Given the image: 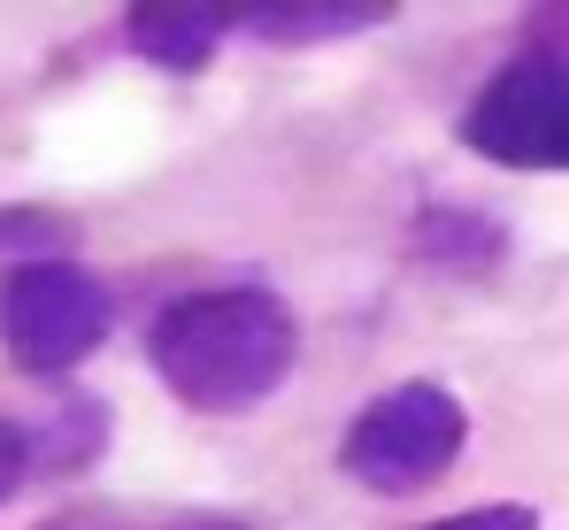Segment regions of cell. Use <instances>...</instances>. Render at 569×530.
<instances>
[{
	"label": "cell",
	"mask_w": 569,
	"mask_h": 530,
	"mask_svg": "<svg viewBox=\"0 0 569 530\" xmlns=\"http://www.w3.org/2000/svg\"><path fill=\"white\" fill-rule=\"evenodd\" d=\"M0 247H8V262H16V247H62V223H47V208H16V216H0Z\"/></svg>",
	"instance_id": "8fae6325"
},
{
	"label": "cell",
	"mask_w": 569,
	"mask_h": 530,
	"mask_svg": "<svg viewBox=\"0 0 569 530\" xmlns=\"http://www.w3.org/2000/svg\"><path fill=\"white\" fill-rule=\"evenodd\" d=\"M416 530H539V508L492 500V508H462V516H439V523H416Z\"/></svg>",
	"instance_id": "9c48e42d"
},
{
	"label": "cell",
	"mask_w": 569,
	"mask_h": 530,
	"mask_svg": "<svg viewBox=\"0 0 569 530\" xmlns=\"http://www.w3.org/2000/svg\"><path fill=\"white\" fill-rule=\"evenodd\" d=\"M462 446H470L462 400H455L439 377H408V384L378 392V400L347 423L339 469H347L362 492H378V500H416V492H431V484L462 461Z\"/></svg>",
	"instance_id": "3957f363"
},
{
	"label": "cell",
	"mask_w": 569,
	"mask_h": 530,
	"mask_svg": "<svg viewBox=\"0 0 569 530\" xmlns=\"http://www.w3.org/2000/svg\"><path fill=\"white\" fill-rule=\"evenodd\" d=\"M186 530H239V523H186Z\"/></svg>",
	"instance_id": "4fadbf2b"
},
{
	"label": "cell",
	"mask_w": 569,
	"mask_h": 530,
	"mask_svg": "<svg viewBox=\"0 0 569 530\" xmlns=\"http://www.w3.org/2000/svg\"><path fill=\"white\" fill-rule=\"evenodd\" d=\"M39 530H123L116 516H54V523H39Z\"/></svg>",
	"instance_id": "7c38bea8"
},
{
	"label": "cell",
	"mask_w": 569,
	"mask_h": 530,
	"mask_svg": "<svg viewBox=\"0 0 569 530\" xmlns=\"http://www.w3.org/2000/svg\"><path fill=\"white\" fill-rule=\"evenodd\" d=\"M23 477H31V446H23V423L0 408V508L23 492Z\"/></svg>",
	"instance_id": "30bf717a"
},
{
	"label": "cell",
	"mask_w": 569,
	"mask_h": 530,
	"mask_svg": "<svg viewBox=\"0 0 569 530\" xmlns=\"http://www.w3.org/2000/svg\"><path fill=\"white\" fill-rule=\"evenodd\" d=\"M223 31H231V16L223 8H192V0H139L123 16V47L139 62H154V70H170V78L208 70L216 47H223Z\"/></svg>",
	"instance_id": "5b68a950"
},
{
	"label": "cell",
	"mask_w": 569,
	"mask_h": 530,
	"mask_svg": "<svg viewBox=\"0 0 569 530\" xmlns=\"http://www.w3.org/2000/svg\"><path fill=\"white\" fill-rule=\"evenodd\" d=\"M408 247H416L423 262H439V269H492L508 254V231H500L485 208H423L416 231H408Z\"/></svg>",
	"instance_id": "ba28073f"
},
{
	"label": "cell",
	"mask_w": 569,
	"mask_h": 530,
	"mask_svg": "<svg viewBox=\"0 0 569 530\" xmlns=\"http://www.w3.org/2000/svg\"><path fill=\"white\" fill-rule=\"evenodd\" d=\"M462 147L500 170H569V8L531 16V39L470 92Z\"/></svg>",
	"instance_id": "7a4b0ae2"
},
{
	"label": "cell",
	"mask_w": 569,
	"mask_h": 530,
	"mask_svg": "<svg viewBox=\"0 0 569 530\" xmlns=\"http://www.w3.org/2000/svg\"><path fill=\"white\" fill-rule=\"evenodd\" d=\"M116 331V300L62 254H16L0 269V353L23 377H70Z\"/></svg>",
	"instance_id": "277c9868"
},
{
	"label": "cell",
	"mask_w": 569,
	"mask_h": 530,
	"mask_svg": "<svg viewBox=\"0 0 569 530\" xmlns=\"http://www.w3.org/2000/svg\"><path fill=\"white\" fill-rule=\"evenodd\" d=\"M147 361L192 416H247L292 377L300 323L270 284H208L147 323Z\"/></svg>",
	"instance_id": "6da1fadb"
},
{
	"label": "cell",
	"mask_w": 569,
	"mask_h": 530,
	"mask_svg": "<svg viewBox=\"0 0 569 530\" xmlns=\"http://www.w3.org/2000/svg\"><path fill=\"white\" fill-rule=\"evenodd\" d=\"M392 16V0H254L239 8L231 23L247 39H270V47H316V39H355V31H378Z\"/></svg>",
	"instance_id": "8992f818"
},
{
	"label": "cell",
	"mask_w": 569,
	"mask_h": 530,
	"mask_svg": "<svg viewBox=\"0 0 569 530\" xmlns=\"http://www.w3.org/2000/svg\"><path fill=\"white\" fill-rule=\"evenodd\" d=\"M23 446H31V477H78V469H93L100 446H108V408H100L93 392H62L47 408V423L23 431Z\"/></svg>",
	"instance_id": "52a82bcc"
}]
</instances>
